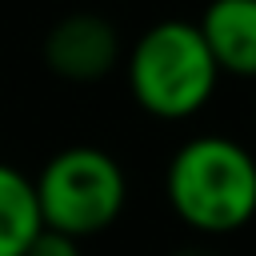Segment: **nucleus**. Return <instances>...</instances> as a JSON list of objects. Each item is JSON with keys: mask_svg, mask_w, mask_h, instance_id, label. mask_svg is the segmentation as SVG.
I'll return each mask as SVG.
<instances>
[{"mask_svg": "<svg viewBox=\"0 0 256 256\" xmlns=\"http://www.w3.org/2000/svg\"><path fill=\"white\" fill-rule=\"evenodd\" d=\"M164 196L172 216L196 236L240 232L256 208V164L232 136H192L168 160Z\"/></svg>", "mask_w": 256, "mask_h": 256, "instance_id": "1", "label": "nucleus"}, {"mask_svg": "<svg viewBox=\"0 0 256 256\" xmlns=\"http://www.w3.org/2000/svg\"><path fill=\"white\" fill-rule=\"evenodd\" d=\"M124 72H128V92L140 104V112L168 124L196 116L212 100L216 80H220V68L212 64L196 24L180 16L148 24L132 40Z\"/></svg>", "mask_w": 256, "mask_h": 256, "instance_id": "2", "label": "nucleus"}, {"mask_svg": "<svg viewBox=\"0 0 256 256\" xmlns=\"http://www.w3.org/2000/svg\"><path fill=\"white\" fill-rule=\"evenodd\" d=\"M40 224L72 240L112 228L128 204V176L120 160L96 144H68L32 176Z\"/></svg>", "mask_w": 256, "mask_h": 256, "instance_id": "3", "label": "nucleus"}, {"mask_svg": "<svg viewBox=\"0 0 256 256\" xmlns=\"http://www.w3.org/2000/svg\"><path fill=\"white\" fill-rule=\"evenodd\" d=\"M120 52H124L120 32L88 8L60 16L44 36V64L52 76H60L68 84L104 80L120 64Z\"/></svg>", "mask_w": 256, "mask_h": 256, "instance_id": "4", "label": "nucleus"}, {"mask_svg": "<svg viewBox=\"0 0 256 256\" xmlns=\"http://www.w3.org/2000/svg\"><path fill=\"white\" fill-rule=\"evenodd\" d=\"M196 32L220 76H256V0H208Z\"/></svg>", "mask_w": 256, "mask_h": 256, "instance_id": "5", "label": "nucleus"}, {"mask_svg": "<svg viewBox=\"0 0 256 256\" xmlns=\"http://www.w3.org/2000/svg\"><path fill=\"white\" fill-rule=\"evenodd\" d=\"M40 228L32 176L0 160V256H24Z\"/></svg>", "mask_w": 256, "mask_h": 256, "instance_id": "6", "label": "nucleus"}, {"mask_svg": "<svg viewBox=\"0 0 256 256\" xmlns=\"http://www.w3.org/2000/svg\"><path fill=\"white\" fill-rule=\"evenodd\" d=\"M24 256H84V252H80V240H72L64 232H52V228H40Z\"/></svg>", "mask_w": 256, "mask_h": 256, "instance_id": "7", "label": "nucleus"}, {"mask_svg": "<svg viewBox=\"0 0 256 256\" xmlns=\"http://www.w3.org/2000/svg\"><path fill=\"white\" fill-rule=\"evenodd\" d=\"M172 256H216V252L204 248V244H188V248H180V252H172Z\"/></svg>", "mask_w": 256, "mask_h": 256, "instance_id": "8", "label": "nucleus"}]
</instances>
